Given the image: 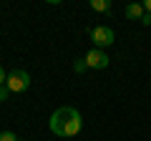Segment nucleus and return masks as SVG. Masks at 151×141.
Instances as JSON below:
<instances>
[{"label":"nucleus","mask_w":151,"mask_h":141,"mask_svg":"<svg viewBox=\"0 0 151 141\" xmlns=\"http://www.w3.org/2000/svg\"><path fill=\"white\" fill-rule=\"evenodd\" d=\"M50 131H53L55 136H63V139H70V136H78L83 129V119L81 114L76 109H70V106H63V109H58L53 116H50L48 121Z\"/></svg>","instance_id":"f257e3e1"},{"label":"nucleus","mask_w":151,"mask_h":141,"mask_svg":"<svg viewBox=\"0 0 151 141\" xmlns=\"http://www.w3.org/2000/svg\"><path fill=\"white\" fill-rule=\"evenodd\" d=\"M88 35H91V40H93V48H98V50H106L108 45H113V40H116L113 30H111V28H106V25L91 28V30H88Z\"/></svg>","instance_id":"f03ea898"},{"label":"nucleus","mask_w":151,"mask_h":141,"mask_svg":"<svg viewBox=\"0 0 151 141\" xmlns=\"http://www.w3.org/2000/svg\"><path fill=\"white\" fill-rule=\"evenodd\" d=\"M5 86H8V91H10V93H20V91H25V88L30 86V76H28V70H23V68L10 70V73H8Z\"/></svg>","instance_id":"7ed1b4c3"},{"label":"nucleus","mask_w":151,"mask_h":141,"mask_svg":"<svg viewBox=\"0 0 151 141\" xmlns=\"http://www.w3.org/2000/svg\"><path fill=\"white\" fill-rule=\"evenodd\" d=\"M86 63H88V68H93V70H103L108 65V55H106V50H98V48H91L86 53Z\"/></svg>","instance_id":"20e7f679"},{"label":"nucleus","mask_w":151,"mask_h":141,"mask_svg":"<svg viewBox=\"0 0 151 141\" xmlns=\"http://www.w3.org/2000/svg\"><path fill=\"white\" fill-rule=\"evenodd\" d=\"M124 13H126L129 20H141V18H144V5H141V3H129Z\"/></svg>","instance_id":"39448f33"},{"label":"nucleus","mask_w":151,"mask_h":141,"mask_svg":"<svg viewBox=\"0 0 151 141\" xmlns=\"http://www.w3.org/2000/svg\"><path fill=\"white\" fill-rule=\"evenodd\" d=\"M91 8L98 13H108L111 10V0H91Z\"/></svg>","instance_id":"423d86ee"},{"label":"nucleus","mask_w":151,"mask_h":141,"mask_svg":"<svg viewBox=\"0 0 151 141\" xmlns=\"http://www.w3.org/2000/svg\"><path fill=\"white\" fill-rule=\"evenodd\" d=\"M86 68H88L86 58H78V60H76V63H73V70H76V73H83V70H86Z\"/></svg>","instance_id":"0eeeda50"},{"label":"nucleus","mask_w":151,"mask_h":141,"mask_svg":"<svg viewBox=\"0 0 151 141\" xmlns=\"http://www.w3.org/2000/svg\"><path fill=\"white\" fill-rule=\"evenodd\" d=\"M0 141H18V136L13 134V131H3V134H0Z\"/></svg>","instance_id":"6e6552de"},{"label":"nucleus","mask_w":151,"mask_h":141,"mask_svg":"<svg viewBox=\"0 0 151 141\" xmlns=\"http://www.w3.org/2000/svg\"><path fill=\"white\" fill-rule=\"evenodd\" d=\"M8 96H10V91H8V86H0V101H8Z\"/></svg>","instance_id":"1a4fd4ad"},{"label":"nucleus","mask_w":151,"mask_h":141,"mask_svg":"<svg viewBox=\"0 0 151 141\" xmlns=\"http://www.w3.org/2000/svg\"><path fill=\"white\" fill-rule=\"evenodd\" d=\"M141 23H144V25H151V13H144V18H141Z\"/></svg>","instance_id":"9d476101"},{"label":"nucleus","mask_w":151,"mask_h":141,"mask_svg":"<svg viewBox=\"0 0 151 141\" xmlns=\"http://www.w3.org/2000/svg\"><path fill=\"white\" fill-rule=\"evenodd\" d=\"M141 5H144V13H151V0H144Z\"/></svg>","instance_id":"9b49d317"},{"label":"nucleus","mask_w":151,"mask_h":141,"mask_svg":"<svg viewBox=\"0 0 151 141\" xmlns=\"http://www.w3.org/2000/svg\"><path fill=\"white\" fill-rule=\"evenodd\" d=\"M5 81H8V76H5V70L0 68V86H5Z\"/></svg>","instance_id":"f8f14e48"}]
</instances>
